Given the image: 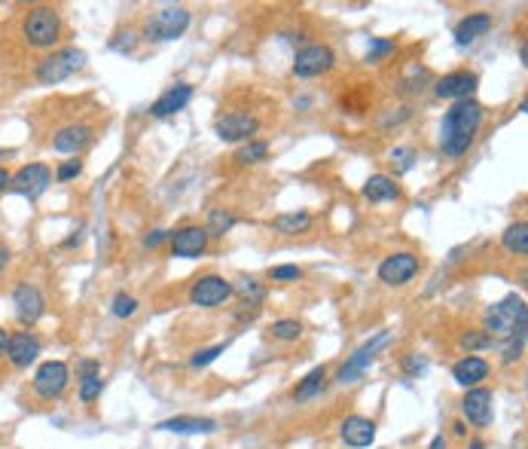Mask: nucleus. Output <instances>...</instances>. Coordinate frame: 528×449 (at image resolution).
<instances>
[{"label": "nucleus", "mask_w": 528, "mask_h": 449, "mask_svg": "<svg viewBox=\"0 0 528 449\" xmlns=\"http://www.w3.org/2000/svg\"><path fill=\"white\" fill-rule=\"evenodd\" d=\"M482 119H486V110L477 99L456 101L446 110L440 123V153L446 160H461L473 147L482 129Z\"/></svg>", "instance_id": "obj_1"}, {"label": "nucleus", "mask_w": 528, "mask_h": 449, "mask_svg": "<svg viewBox=\"0 0 528 449\" xmlns=\"http://www.w3.org/2000/svg\"><path fill=\"white\" fill-rule=\"evenodd\" d=\"M21 37L34 49H55L64 37V22L55 6H31L21 19Z\"/></svg>", "instance_id": "obj_2"}, {"label": "nucleus", "mask_w": 528, "mask_h": 449, "mask_svg": "<svg viewBox=\"0 0 528 449\" xmlns=\"http://www.w3.org/2000/svg\"><path fill=\"white\" fill-rule=\"evenodd\" d=\"M482 331H486L489 336H504L507 340L510 333H519V331H525V324H528V309H525V299L523 297H516V294H510V297H504L501 303H492L486 309V315H482Z\"/></svg>", "instance_id": "obj_3"}, {"label": "nucleus", "mask_w": 528, "mask_h": 449, "mask_svg": "<svg viewBox=\"0 0 528 449\" xmlns=\"http://www.w3.org/2000/svg\"><path fill=\"white\" fill-rule=\"evenodd\" d=\"M86 65V52L77 47H62V49H52L40 65H37V83L43 86H55L64 83L68 77L80 71Z\"/></svg>", "instance_id": "obj_4"}, {"label": "nucleus", "mask_w": 528, "mask_h": 449, "mask_svg": "<svg viewBox=\"0 0 528 449\" xmlns=\"http://www.w3.org/2000/svg\"><path fill=\"white\" fill-rule=\"evenodd\" d=\"M190 28V10L187 6H162L144 22V40L162 43V40H177Z\"/></svg>", "instance_id": "obj_5"}, {"label": "nucleus", "mask_w": 528, "mask_h": 449, "mask_svg": "<svg viewBox=\"0 0 528 449\" xmlns=\"http://www.w3.org/2000/svg\"><path fill=\"white\" fill-rule=\"evenodd\" d=\"M391 342V331H379L376 336H370L363 346L354 351V355H348L345 358V364L339 367V373H336V383L342 385H348V383H358V379L363 376V373L370 370V364L376 361V355L382 351L385 346Z\"/></svg>", "instance_id": "obj_6"}, {"label": "nucleus", "mask_w": 528, "mask_h": 449, "mask_svg": "<svg viewBox=\"0 0 528 449\" xmlns=\"http://www.w3.org/2000/svg\"><path fill=\"white\" fill-rule=\"evenodd\" d=\"M333 67H336V52L327 47V43H306L294 58V77L315 80L330 73Z\"/></svg>", "instance_id": "obj_7"}, {"label": "nucleus", "mask_w": 528, "mask_h": 449, "mask_svg": "<svg viewBox=\"0 0 528 449\" xmlns=\"http://www.w3.org/2000/svg\"><path fill=\"white\" fill-rule=\"evenodd\" d=\"M31 385L40 401H58L71 385V367L64 361H43L37 367Z\"/></svg>", "instance_id": "obj_8"}, {"label": "nucleus", "mask_w": 528, "mask_h": 449, "mask_svg": "<svg viewBox=\"0 0 528 449\" xmlns=\"http://www.w3.org/2000/svg\"><path fill=\"white\" fill-rule=\"evenodd\" d=\"M419 269H422L419 254L394 251L379 263V281H382L385 288H404V284H409L415 275H419Z\"/></svg>", "instance_id": "obj_9"}, {"label": "nucleus", "mask_w": 528, "mask_h": 449, "mask_svg": "<svg viewBox=\"0 0 528 449\" xmlns=\"http://www.w3.org/2000/svg\"><path fill=\"white\" fill-rule=\"evenodd\" d=\"M233 299V281H226L223 275H202L192 281L190 288V303L199 309H220Z\"/></svg>", "instance_id": "obj_10"}, {"label": "nucleus", "mask_w": 528, "mask_h": 449, "mask_svg": "<svg viewBox=\"0 0 528 449\" xmlns=\"http://www.w3.org/2000/svg\"><path fill=\"white\" fill-rule=\"evenodd\" d=\"M49 186H52V168L43 166V162H28V166H21L16 175L10 177V190L16 193V196H25L31 202L40 199Z\"/></svg>", "instance_id": "obj_11"}, {"label": "nucleus", "mask_w": 528, "mask_h": 449, "mask_svg": "<svg viewBox=\"0 0 528 449\" xmlns=\"http://www.w3.org/2000/svg\"><path fill=\"white\" fill-rule=\"evenodd\" d=\"M214 132H217L220 141H229V144H248L260 132V119L254 114H244V110H229V114L217 117Z\"/></svg>", "instance_id": "obj_12"}, {"label": "nucleus", "mask_w": 528, "mask_h": 449, "mask_svg": "<svg viewBox=\"0 0 528 449\" xmlns=\"http://www.w3.org/2000/svg\"><path fill=\"white\" fill-rule=\"evenodd\" d=\"M208 233H205V227H199V223H187V227H177V229H171V236H168V248L175 257H181V260H196V257H202V254L208 251Z\"/></svg>", "instance_id": "obj_13"}, {"label": "nucleus", "mask_w": 528, "mask_h": 449, "mask_svg": "<svg viewBox=\"0 0 528 449\" xmlns=\"http://www.w3.org/2000/svg\"><path fill=\"white\" fill-rule=\"evenodd\" d=\"M13 306H16V318L25 327L37 324V321L47 315V297H43V290L31 281L16 284V290H13Z\"/></svg>", "instance_id": "obj_14"}, {"label": "nucleus", "mask_w": 528, "mask_h": 449, "mask_svg": "<svg viewBox=\"0 0 528 449\" xmlns=\"http://www.w3.org/2000/svg\"><path fill=\"white\" fill-rule=\"evenodd\" d=\"M480 89V77L473 71H452L446 73V77H440L434 83V95L437 99H446V101H467L473 99Z\"/></svg>", "instance_id": "obj_15"}, {"label": "nucleus", "mask_w": 528, "mask_h": 449, "mask_svg": "<svg viewBox=\"0 0 528 449\" xmlns=\"http://www.w3.org/2000/svg\"><path fill=\"white\" fill-rule=\"evenodd\" d=\"M92 138H95L92 125H86V123H71V125H62V129L52 134L49 147L55 150V153L80 156L89 144H92Z\"/></svg>", "instance_id": "obj_16"}, {"label": "nucleus", "mask_w": 528, "mask_h": 449, "mask_svg": "<svg viewBox=\"0 0 528 449\" xmlns=\"http://www.w3.org/2000/svg\"><path fill=\"white\" fill-rule=\"evenodd\" d=\"M492 392H489L486 385H477V388H467L464 401H461V410H464V419L471 425H477V428H486V425H492L495 419V410H492Z\"/></svg>", "instance_id": "obj_17"}, {"label": "nucleus", "mask_w": 528, "mask_h": 449, "mask_svg": "<svg viewBox=\"0 0 528 449\" xmlns=\"http://www.w3.org/2000/svg\"><path fill=\"white\" fill-rule=\"evenodd\" d=\"M37 355H40V336H37L34 331L10 333V340H6V361L16 367V370L31 367L37 361Z\"/></svg>", "instance_id": "obj_18"}, {"label": "nucleus", "mask_w": 528, "mask_h": 449, "mask_svg": "<svg viewBox=\"0 0 528 449\" xmlns=\"http://www.w3.org/2000/svg\"><path fill=\"white\" fill-rule=\"evenodd\" d=\"M192 95H196V89H192L190 83H175V86H168L166 92H162L159 99H156V101L150 104V117L166 119V117L181 114V110L192 101Z\"/></svg>", "instance_id": "obj_19"}, {"label": "nucleus", "mask_w": 528, "mask_h": 449, "mask_svg": "<svg viewBox=\"0 0 528 449\" xmlns=\"http://www.w3.org/2000/svg\"><path fill=\"white\" fill-rule=\"evenodd\" d=\"M339 437L345 446L363 449L376 440V422L367 416H348V419H342V425H339Z\"/></svg>", "instance_id": "obj_20"}, {"label": "nucleus", "mask_w": 528, "mask_h": 449, "mask_svg": "<svg viewBox=\"0 0 528 449\" xmlns=\"http://www.w3.org/2000/svg\"><path fill=\"white\" fill-rule=\"evenodd\" d=\"M489 361L486 358H480V355H464L461 361L452 364V379H456L458 385H464V388H477L482 385L489 379Z\"/></svg>", "instance_id": "obj_21"}, {"label": "nucleus", "mask_w": 528, "mask_h": 449, "mask_svg": "<svg viewBox=\"0 0 528 449\" xmlns=\"http://www.w3.org/2000/svg\"><path fill=\"white\" fill-rule=\"evenodd\" d=\"M489 31H492V16H489V13H467L452 34H456L458 47H471V43H477L480 37H486Z\"/></svg>", "instance_id": "obj_22"}, {"label": "nucleus", "mask_w": 528, "mask_h": 449, "mask_svg": "<svg viewBox=\"0 0 528 449\" xmlns=\"http://www.w3.org/2000/svg\"><path fill=\"white\" fill-rule=\"evenodd\" d=\"M363 199L373 202V205H382V202H397L404 196V190H400L397 177L391 175H373L367 177V184H363Z\"/></svg>", "instance_id": "obj_23"}, {"label": "nucleus", "mask_w": 528, "mask_h": 449, "mask_svg": "<svg viewBox=\"0 0 528 449\" xmlns=\"http://www.w3.org/2000/svg\"><path fill=\"white\" fill-rule=\"evenodd\" d=\"M156 428L175 431V434H211V431H217V422H214V419H202V416H175V419L159 422Z\"/></svg>", "instance_id": "obj_24"}, {"label": "nucleus", "mask_w": 528, "mask_h": 449, "mask_svg": "<svg viewBox=\"0 0 528 449\" xmlns=\"http://www.w3.org/2000/svg\"><path fill=\"white\" fill-rule=\"evenodd\" d=\"M311 227H315V217L309 212H285L272 220V229L278 236H302V233H309Z\"/></svg>", "instance_id": "obj_25"}, {"label": "nucleus", "mask_w": 528, "mask_h": 449, "mask_svg": "<svg viewBox=\"0 0 528 449\" xmlns=\"http://www.w3.org/2000/svg\"><path fill=\"white\" fill-rule=\"evenodd\" d=\"M233 294H239L242 303H248V306H263L269 290H266V284L254 279V275H239V279L233 281Z\"/></svg>", "instance_id": "obj_26"}, {"label": "nucleus", "mask_w": 528, "mask_h": 449, "mask_svg": "<svg viewBox=\"0 0 528 449\" xmlns=\"http://www.w3.org/2000/svg\"><path fill=\"white\" fill-rule=\"evenodd\" d=\"M324 385H327V367H315V370H311L306 379H300V385L294 388V401L296 403L315 401L318 394L324 392Z\"/></svg>", "instance_id": "obj_27"}, {"label": "nucleus", "mask_w": 528, "mask_h": 449, "mask_svg": "<svg viewBox=\"0 0 528 449\" xmlns=\"http://www.w3.org/2000/svg\"><path fill=\"white\" fill-rule=\"evenodd\" d=\"M501 245H504V251L513 254V257H525V254H528V227H525V220L510 223V227L501 233Z\"/></svg>", "instance_id": "obj_28"}, {"label": "nucleus", "mask_w": 528, "mask_h": 449, "mask_svg": "<svg viewBox=\"0 0 528 449\" xmlns=\"http://www.w3.org/2000/svg\"><path fill=\"white\" fill-rule=\"evenodd\" d=\"M233 227H235V214L229 212V208H211V212H208V220H205L208 238H223Z\"/></svg>", "instance_id": "obj_29"}, {"label": "nucleus", "mask_w": 528, "mask_h": 449, "mask_svg": "<svg viewBox=\"0 0 528 449\" xmlns=\"http://www.w3.org/2000/svg\"><path fill=\"white\" fill-rule=\"evenodd\" d=\"M266 156H269V144L254 138V141H248V144H242L239 150H235L233 160L239 162V166H257V162H263Z\"/></svg>", "instance_id": "obj_30"}, {"label": "nucleus", "mask_w": 528, "mask_h": 449, "mask_svg": "<svg viewBox=\"0 0 528 449\" xmlns=\"http://www.w3.org/2000/svg\"><path fill=\"white\" fill-rule=\"evenodd\" d=\"M269 336L278 342H296L302 336V324L296 318H278V321H272Z\"/></svg>", "instance_id": "obj_31"}, {"label": "nucleus", "mask_w": 528, "mask_h": 449, "mask_svg": "<svg viewBox=\"0 0 528 449\" xmlns=\"http://www.w3.org/2000/svg\"><path fill=\"white\" fill-rule=\"evenodd\" d=\"M80 379V401L83 403H95L104 392V379L101 373H89V376H77Z\"/></svg>", "instance_id": "obj_32"}, {"label": "nucleus", "mask_w": 528, "mask_h": 449, "mask_svg": "<svg viewBox=\"0 0 528 449\" xmlns=\"http://www.w3.org/2000/svg\"><path fill=\"white\" fill-rule=\"evenodd\" d=\"M394 52H397V43L394 40H388V37H373L370 47H367V62L379 65V62H385L388 56H394Z\"/></svg>", "instance_id": "obj_33"}, {"label": "nucleus", "mask_w": 528, "mask_h": 449, "mask_svg": "<svg viewBox=\"0 0 528 449\" xmlns=\"http://www.w3.org/2000/svg\"><path fill=\"white\" fill-rule=\"evenodd\" d=\"M388 160L394 166V177L406 175V171H413V166H415V150L413 147H394L388 153Z\"/></svg>", "instance_id": "obj_34"}, {"label": "nucleus", "mask_w": 528, "mask_h": 449, "mask_svg": "<svg viewBox=\"0 0 528 449\" xmlns=\"http://www.w3.org/2000/svg\"><path fill=\"white\" fill-rule=\"evenodd\" d=\"M492 336H489L486 331H467L464 336H461V349L467 351V355H477V351H486L492 349Z\"/></svg>", "instance_id": "obj_35"}, {"label": "nucleus", "mask_w": 528, "mask_h": 449, "mask_svg": "<svg viewBox=\"0 0 528 449\" xmlns=\"http://www.w3.org/2000/svg\"><path fill=\"white\" fill-rule=\"evenodd\" d=\"M523 351H525V331L510 333L507 342H504V349H501V361H504V364L519 361V358H523Z\"/></svg>", "instance_id": "obj_36"}, {"label": "nucleus", "mask_w": 528, "mask_h": 449, "mask_svg": "<svg viewBox=\"0 0 528 449\" xmlns=\"http://www.w3.org/2000/svg\"><path fill=\"white\" fill-rule=\"evenodd\" d=\"M138 299L132 294H125V290H120V294L114 297V303H110V312H114L116 318H132L138 312Z\"/></svg>", "instance_id": "obj_37"}, {"label": "nucleus", "mask_w": 528, "mask_h": 449, "mask_svg": "<svg viewBox=\"0 0 528 449\" xmlns=\"http://www.w3.org/2000/svg\"><path fill=\"white\" fill-rule=\"evenodd\" d=\"M80 175H83V160H64V162H58V168H55L58 184H71V181H77Z\"/></svg>", "instance_id": "obj_38"}, {"label": "nucleus", "mask_w": 528, "mask_h": 449, "mask_svg": "<svg viewBox=\"0 0 528 449\" xmlns=\"http://www.w3.org/2000/svg\"><path fill=\"white\" fill-rule=\"evenodd\" d=\"M226 349H229V342H217V346H211V349L196 351V355H192V361H190V367H196V370H202V367H208V364L217 361V358H220Z\"/></svg>", "instance_id": "obj_39"}, {"label": "nucleus", "mask_w": 528, "mask_h": 449, "mask_svg": "<svg viewBox=\"0 0 528 449\" xmlns=\"http://www.w3.org/2000/svg\"><path fill=\"white\" fill-rule=\"evenodd\" d=\"M300 279H302V269L294 266V263L272 266L269 269V281H300Z\"/></svg>", "instance_id": "obj_40"}, {"label": "nucleus", "mask_w": 528, "mask_h": 449, "mask_svg": "<svg viewBox=\"0 0 528 449\" xmlns=\"http://www.w3.org/2000/svg\"><path fill=\"white\" fill-rule=\"evenodd\" d=\"M428 370V358L425 355H409L404 361V373L406 376H419V373Z\"/></svg>", "instance_id": "obj_41"}, {"label": "nucleus", "mask_w": 528, "mask_h": 449, "mask_svg": "<svg viewBox=\"0 0 528 449\" xmlns=\"http://www.w3.org/2000/svg\"><path fill=\"white\" fill-rule=\"evenodd\" d=\"M171 236V229H150V233L144 236V248H159V245H166Z\"/></svg>", "instance_id": "obj_42"}, {"label": "nucleus", "mask_w": 528, "mask_h": 449, "mask_svg": "<svg viewBox=\"0 0 528 449\" xmlns=\"http://www.w3.org/2000/svg\"><path fill=\"white\" fill-rule=\"evenodd\" d=\"M89 373H101V364L95 361V358H83V361L77 364V376H89Z\"/></svg>", "instance_id": "obj_43"}, {"label": "nucleus", "mask_w": 528, "mask_h": 449, "mask_svg": "<svg viewBox=\"0 0 528 449\" xmlns=\"http://www.w3.org/2000/svg\"><path fill=\"white\" fill-rule=\"evenodd\" d=\"M125 37V40H114V43H110V47H114L116 52H132V49H135V43H138V37L135 34H123Z\"/></svg>", "instance_id": "obj_44"}, {"label": "nucleus", "mask_w": 528, "mask_h": 449, "mask_svg": "<svg viewBox=\"0 0 528 449\" xmlns=\"http://www.w3.org/2000/svg\"><path fill=\"white\" fill-rule=\"evenodd\" d=\"M10 177H13L10 171H6L4 166H0V196H4V193L10 190Z\"/></svg>", "instance_id": "obj_45"}, {"label": "nucleus", "mask_w": 528, "mask_h": 449, "mask_svg": "<svg viewBox=\"0 0 528 449\" xmlns=\"http://www.w3.org/2000/svg\"><path fill=\"white\" fill-rule=\"evenodd\" d=\"M10 257H13V251L6 248V245H0V272H4V269L10 266Z\"/></svg>", "instance_id": "obj_46"}, {"label": "nucleus", "mask_w": 528, "mask_h": 449, "mask_svg": "<svg viewBox=\"0 0 528 449\" xmlns=\"http://www.w3.org/2000/svg\"><path fill=\"white\" fill-rule=\"evenodd\" d=\"M452 434H456V437H467V422H461L458 419V422L452 425Z\"/></svg>", "instance_id": "obj_47"}, {"label": "nucleus", "mask_w": 528, "mask_h": 449, "mask_svg": "<svg viewBox=\"0 0 528 449\" xmlns=\"http://www.w3.org/2000/svg\"><path fill=\"white\" fill-rule=\"evenodd\" d=\"M6 340H10V333H6L4 327H0V358L6 355Z\"/></svg>", "instance_id": "obj_48"}, {"label": "nucleus", "mask_w": 528, "mask_h": 449, "mask_svg": "<svg viewBox=\"0 0 528 449\" xmlns=\"http://www.w3.org/2000/svg\"><path fill=\"white\" fill-rule=\"evenodd\" d=\"M80 242H83V236H71V238H64V248H73V245H80Z\"/></svg>", "instance_id": "obj_49"}, {"label": "nucleus", "mask_w": 528, "mask_h": 449, "mask_svg": "<svg viewBox=\"0 0 528 449\" xmlns=\"http://www.w3.org/2000/svg\"><path fill=\"white\" fill-rule=\"evenodd\" d=\"M430 449H446V437H443V434H440V437L430 440Z\"/></svg>", "instance_id": "obj_50"}, {"label": "nucleus", "mask_w": 528, "mask_h": 449, "mask_svg": "<svg viewBox=\"0 0 528 449\" xmlns=\"http://www.w3.org/2000/svg\"><path fill=\"white\" fill-rule=\"evenodd\" d=\"M467 449H486V444H482V440H471V446Z\"/></svg>", "instance_id": "obj_51"}]
</instances>
